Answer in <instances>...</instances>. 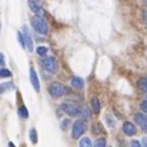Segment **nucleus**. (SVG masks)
Listing matches in <instances>:
<instances>
[{
	"label": "nucleus",
	"mask_w": 147,
	"mask_h": 147,
	"mask_svg": "<svg viewBox=\"0 0 147 147\" xmlns=\"http://www.w3.org/2000/svg\"><path fill=\"white\" fill-rule=\"evenodd\" d=\"M49 93L53 98H59V97H63V96L69 94V89L64 84H61L59 82H54V83H51L49 86Z\"/></svg>",
	"instance_id": "1"
},
{
	"label": "nucleus",
	"mask_w": 147,
	"mask_h": 147,
	"mask_svg": "<svg viewBox=\"0 0 147 147\" xmlns=\"http://www.w3.org/2000/svg\"><path fill=\"white\" fill-rule=\"evenodd\" d=\"M32 26H33V29H34L37 33H40V34H47V33H49L47 22H46L43 17H40V16L32 17Z\"/></svg>",
	"instance_id": "2"
},
{
	"label": "nucleus",
	"mask_w": 147,
	"mask_h": 147,
	"mask_svg": "<svg viewBox=\"0 0 147 147\" xmlns=\"http://www.w3.org/2000/svg\"><path fill=\"white\" fill-rule=\"evenodd\" d=\"M86 130H87V123H86V120L79 119V120H76V121L73 123L71 137H73V139H80V137L86 133Z\"/></svg>",
	"instance_id": "3"
},
{
	"label": "nucleus",
	"mask_w": 147,
	"mask_h": 147,
	"mask_svg": "<svg viewBox=\"0 0 147 147\" xmlns=\"http://www.w3.org/2000/svg\"><path fill=\"white\" fill-rule=\"evenodd\" d=\"M42 66H43V69L47 70L49 73H56V71L59 70V63H57V60H56L54 57H51V56H46V57L42 59Z\"/></svg>",
	"instance_id": "4"
},
{
	"label": "nucleus",
	"mask_w": 147,
	"mask_h": 147,
	"mask_svg": "<svg viewBox=\"0 0 147 147\" xmlns=\"http://www.w3.org/2000/svg\"><path fill=\"white\" fill-rule=\"evenodd\" d=\"M60 109H61V111H64L67 116H70V117H77L80 106H79V104H74V103H71V101H66V103L61 104Z\"/></svg>",
	"instance_id": "5"
},
{
	"label": "nucleus",
	"mask_w": 147,
	"mask_h": 147,
	"mask_svg": "<svg viewBox=\"0 0 147 147\" xmlns=\"http://www.w3.org/2000/svg\"><path fill=\"white\" fill-rule=\"evenodd\" d=\"M123 133H124L126 136H129V137H133V136L137 133V129H136L134 123H131V121H124V123H123Z\"/></svg>",
	"instance_id": "6"
},
{
	"label": "nucleus",
	"mask_w": 147,
	"mask_h": 147,
	"mask_svg": "<svg viewBox=\"0 0 147 147\" xmlns=\"http://www.w3.org/2000/svg\"><path fill=\"white\" fill-rule=\"evenodd\" d=\"M134 121H136V124H139L144 131H147V114H144V113H136V114H134Z\"/></svg>",
	"instance_id": "7"
},
{
	"label": "nucleus",
	"mask_w": 147,
	"mask_h": 147,
	"mask_svg": "<svg viewBox=\"0 0 147 147\" xmlns=\"http://www.w3.org/2000/svg\"><path fill=\"white\" fill-rule=\"evenodd\" d=\"M30 82H32L33 89L39 93V92H40V83H39V77H37V74H36V70H34L33 67H30Z\"/></svg>",
	"instance_id": "8"
},
{
	"label": "nucleus",
	"mask_w": 147,
	"mask_h": 147,
	"mask_svg": "<svg viewBox=\"0 0 147 147\" xmlns=\"http://www.w3.org/2000/svg\"><path fill=\"white\" fill-rule=\"evenodd\" d=\"M23 37H24V43H26V49L29 51H33V40H32V36L27 30V27L24 26L23 27Z\"/></svg>",
	"instance_id": "9"
},
{
	"label": "nucleus",
	"mask_w": 147,
	"mask_h": 147,
	"mask_svg": "<svg viewBox=\"0 0 147 147\" xmlns=\"http://www.w3.org/2000/svg\"><path fill=\"white\" fill-rule=\"evenodd\" d=\"M77 117H80L82 120H89V119L92 117V111H90V109H89L87 106H80Z\"/></svg>",
	"instance_id": "10"
},
{
	"label": "nucleus",
	"mask_w": 147,
	"mask_h": 147,
	"mask_svg": "<svg viewBox=\"0 0 147 147\" xmlns=\"http://www.w3.org/2000/svg\"><path fill=\"white\" fill-rule=\"evenodd\" d=\"M70 84L74 87V89H83L84 87V80L82 79V77H77V76H73L71 79H70Z\"/></svg>",
	"instance_id": "11"
},
{
	"label": "nucleus",
	"mask_w": 147,
	"mask_h": 147,
	"mask_svg": "<svg viewBox=\"0 0 147 147\" xmlns=\"http://www.w3.org/2000/svg\"><path fill=\"white\" fill-rule=\"evenodd\" d=\"M29 6H30V9L37 14V16H40V17H43V14H45V10L36 3V0H29Z\"/></svg>",
	"instance_id": "12"
},
{
	"label": "nucleus",
	"mask_w": 147,
	"mask_h": 147,
	"mask_svg": "<svg viewBox=\"0 0 147 147\" xmlns=\"http://www.w3.org/2000/svg\"><path fill=\"white\" fill-rule=\"evenodd\" d=\"M92 110H93L94 114H98L100 110H101V104H100V100L97 97L92 98Z\"/></svg>",
	"instance_id": "13"
},
{
	"label": "nucleus",
	"mask_w": 147,
	"mask_h": 147,
	"mask_svg": "<svg viewBox=\"0 0 147 147\" xmlns=\"http://www.w3.org/2000/svg\"><path fill=\"white\" fill-rule=\"evenodd\" d=\"M11 89H14V84H13L11 82L1 83V84H0V94H1V93H6V92H9V90H11Z\"/></svg>",
	"instance_id": "14"
},
{
	"label": "nucleus",
	"mask_w": 147,
	"mask_h": 147,
	"mask_svg": "<svg viewBox=\"0 0 147 147\" xmlns=\"http://www.w3.org/2000/svg\"><path fill=\"white\" fill-rule=\"evenodd\" d=\"M92 133H93V134H101V133H103V126H101L100 121L93 123V126H92Z\"/></svg>",
	"instance_id": "15"
},
{
	"label": "nucleus",
	"mask_w": 147,
	"mask_h": 147,
	"mask_svg": "<svg viewBox=\"0 0 147 147\" xmlns=\"http://www.w3.org/2000/svg\"><path fill=\"white\" fill-rule=\"evenodd\" d=\"M139 89H140V92H143L144 94H147V76L146 77H142L139 80Z\"/></svg>",
	"instance_id": "16"
},
{
	"label": "nucleus",
	"mask_w": 147,
	"mask_h": 147,
	"mask_svg": "<svg viewBox=\"0 0 147 147\" xmlns=\"http://www.w3.org/2000/svg\"><path fill=\"white\" fill-rule=\"evenodd\" d=\"M79 147H93V143L89 137H82L79 142Z\"/></svg>",
	"instance_id": "17"
},
{
	"label": "nucleus",
	"mask_w": 147,
	"mask_h": 147,
	"mask_svg": "<svg viewBox=\"0 0 147 147\" xmlns=\"http://www.w3.org/2000/svg\"><path fill=\"white\" fill-rule=\"evenodd\" d=\"M29 136H30V142L33 143V144H37V131H36V129H30V131H29Z\"/></svg>",
	"instance_id": "18"
},
{
	"label": "nucleus",
	"mask_w": 147,
	"mask_h": 147,
	"mask_svg": "<svg viewBox=\"0 0 147 147\" xmlns=\"http://www.w3.org/2000/svg\"><path fill=\"white\" fill-rule=\"evenodd\" d=\"M6 77H11V71L6 67H0V79H6Z\"/></svg>",
	"instance_id": "19"
},
{
	"label": "nucleus",
	"mask_w": 147,
	"mask_h": 147,
	"mask_svg": "<svg viewBox=\"0 0 147 147\" xmlns=\"http://www.w3.org/2000/svg\"><path fill=\"white\" fill-rule=\"evenodd\" d=\"M36 51H37V54H39L40 57H46V56H47V51H49V49H47L46 46H39Z\"/></svg>",
	"instance_id": "20"
},
{
	"label": "nucleus",
	"mask_w": 147,
	"mask_h": 147,
	"mask_svg": "<svg viewBox=\"0 0 147 147\" xmlns=\"http://www.w3.org/2000/svg\"><path fill=\"white\" fill-rule=\"evenodd\" d=\"M19 116H20L22 119H27V117H29V111H27V109H26L24 106H20V107H19Z\"/></svg>",
	"instance_id": "21"
},
{
	"label": "nucleus",
	"mask_w": 147,
	"mask_h": 147,
	"mask_svg": "<svg viewBox=\"0 0 147 147\" xmlns=\"http://www.w3.org/2000/svg\"><path fill=\"white\" fill-rule=\"evenodd\" d=\"M93 147H107V140L104 137H100L96 140V143L93 144Z\"/></svg>",
	"instance_id": "22"
},
{
	"label": "nucleus",
	"mask_w": 147,
	"mask_h": 147,
	"mask_svg": "<svg viewBox=\"0 0 147 147\" xmlns=\"http://www.w3.org/2000/svg\"><path fill=\"white\" fill-rule=\"evenodd\" d=\"M106 121H107V126H109L110 129H113V127L116 126V120H114L110 114H106Z\"/></svg>",
	"instance_id": "23"
},
{
	"label": "nucleus",
	"mask_w": 147,
	"mask_h": 147,
	"mask_svg": "<svg viewBox=\"0 0 147 147\" xmlns=\"http://www.w3.org/2000/svg\"><path fill=\"white\" fill-rule=\"evenodd\" d=\"M70 123H71V121H70L69 119H64V120L61 121V124H60V127H61V130H63V131H66V130H67V129L70 127Z\"/></svg>",
	"instance_id": "24"
},
{
	"label": "nucleus",
	"mask_w": 147,
	"mask_h": 147,
	"mask_svg": "<svg viewBox=\"0 0 147 147\" xmlns=\"http://www.w3.org/2000/svg\"><path fill=\"white\" fill-rule=\"evenodd\" d=\"M17 39H19V42H20V46H22V47L24 49V47H26V43H24V37H23V33H20V32H19V33H17Z\"/></svg>",
	"instance_id": "25"
},
{
	"label": "nucleus",
	"mask_w": 147,
	"mask_h": 147,
	"mask_svg": "<svg viewBox=\"0 0 147 147\" xmlns=\"http://www.w3.org/2000/svg\"><path fill=\"white\" fill-rule=\"evenodd\" d=\"M140 109H142V111H143L144 114H147V104L146 103H143V101H142V103H140Z\"/></svg>",
	"instance_id": "26"
},
{
	"label": "nucleus",
	"mask_w": 147,
	"mask_h": 147,
	"mask_svg": "<svg viewBox=\"0 0 147 147\" xmlns=\"http://www.w3.org/2000/svg\"><path fill=\"white\" fill-rule=\"evenodd\" d=\"M4 64H6V60H4V54H3V53H0V66H1V67H4Z\"/></svg>",
	"instance_id": "27"
},
{
	"label": "nucleus",
	"mask_w": 147,
	"mask_h": 147,
	"mask_svg": "<svg viewBox=\"0 0 147 147\" xmlns=\"http://www.w3.org/2000/svg\"><path fill=\"white\" fill-rule=\"evenodd\" d=\"M130 146L131 147H142V144H140L137 140H131V142H130Z\"/></svg>",
	"instance_id": "28"
},
{
	"label": "nucleus",
	"mask_w": 147,
	"mask_h": 147,
	"mask_svg": "<svg viewBox=\"0 0 147 147\" xmlns=\"http://www.w3.org/2000/svg\"><path fill=\"white\" fill-rule=\"evenodd\" d=\"M142 146L147 147V137H146V136H144V137H143V140H142Z\"/></svg>",
	"instance_id": "29"
},
{
	"label": "nucleus",
	"mask_w": 147,
	"mask_h": 147,
	"mask_svg": "<svg viewBox=\"0 0 147 147\" xmlns=\"http://www.w3.org/2000/svg\"><path fill=\"white\" fill-rule=\"evenodd\" d=\"M144 22H146V24H147V10L144 11Z\"/></svg>",
	"instance_id": "30"
},
{
	"label": "nucleus",
	"mask_w": 147,
	"mask_h": 147,
	"mask_svg": "<svg viewBox=\"0 0 147 147\" xmlns=\"http://www.w3.org/2000/svg\"><path fill=\"white\" fill-rule=\"evenodd\" d=\"M9 147H16V146H14V144H13V143L10 142V143H9Z\"/></svg>",
	"instance_id": "31"
},
{
	"label": "nucleus",
	"mask_w": 147,
	"mask_h": 147,
	"mask_svg": "<svg viewBox=\"0 0 147 147\" xmlns=\"http://www.w3.org/2000/svg\"><path fill=\"white\" fill-rule=\"evenodd\" d=\"M143 103H146V104H147V98H146V100H143Z\"/></svg>",
	"instance_id": "32"
},
{
	"label": "nucleus",
	"mask_w": 147,
	"mask_h": 147,
	"mask_svg": "<svg viewBox=\"0 0 147 147\" xmlns=\"http://www.w3.org/2000/svg\"><path fill=\"white\" fill-rule=\"evenodd\" d=\"M107 147H113V146H107Z\"/></svg>",
	"instance_id": "33"
},
{
	"label": "nucleus",
	"mask_w": 147,
	"mask_h": 147,
	"mask_svg": "<svg viewBox=\"0 0 147 147\" xmlns=\"http://www.w3.org/2000/svg\"><path fill=\"white\" fill-rule=\"evenodd\" d=\"M146 133H147V131H146Z\"/></svg>",
	"instance_id": "34"
},
{
	"label": "nucleus",
	"mask_w": 147,
	"mask_h": 147,
	"mask_svg": "<svg viewBox=\"0 0 147 147\" xmlns=\"http://www.w3.org/2000/svg\"><path fill=\"white\" fill-rule=\"evenodd\" d=\"M146 1H147V0H146Z\"/></svg>",
	"instance_id": "35"
}]
</instances>
